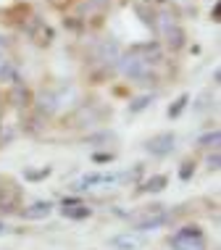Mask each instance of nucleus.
Wrapping results in <instances>:
<instances>
[{"instance_id": "obj_30", "label": "nucleus", "mask_w": 221, "mask_h": 250, "mask_svg": "<svg viewBox=\"0 0 221 250\" xmlns=\"http://www.w3.org/2000/svg\"><path fill=\"white\" fill-rule=\"evenodd\" d=\"M3 179H5V177H0V185H3Z\"/></svg>"}, {"instance_id": "obj_17", "label": "nucleus", "mask_w": 221, "mask_h": 250, "mask_svg": "<svg viewBox=\"0 0 221 250\" xmlns=\"http://www.w3.org/2000/svg\"><path fill=\"white\" fill-rule=\"evenodd\" d=\"M166 185H169V177H166V174H153L150 179H145L142 185H140L137 192H161Z\"/></svg>"}, {"instance_id": "obj_7", "label": "nucleus", "mask_w": 221, "mask_h": 250, "mask_svg": "<svg viewBox=\"0 0 221 250\" xmlns=\"http://www.w3.org/2000/svg\"><path fill=\"white\" fill-rule=\"evenodd\" d=\"M24 32L29 35V40L35 45H50L53 42V29L42 21L40 16H32L29 21L24 24Z\"/></svg>"}, {"instance_id": "obj_21", "label": "nucleus", "mask_w": 221, "mask_h": 250, "mask_svg": "<svg viewBox=\"0 0 221 250\" xmlns=\"http://www.w3.org/2000/svg\"><path fill=\"white\" fill-rule=\"evenodd\" d=\"M150 103H153V95H150V92H147V95H140V98H135V100L129 103V113H140V111H145V108L150 105Z\"/></svg>"}, {"instance_id": "obj_1", "label": "nucleus", "mask_w": 221, "mask_h": 250, "mask_svg": "<svg viewBox=\"0 0 221 250\" xmlns=\"http://www.w3.org/2000/svg\"><path fill=\"white\" fill-rule=\"evenodd\" d=\"M166 242L171 250H208V240H205V232L200 224H184L182 229L169 234Z\"/></svg>"}, {"instance_id": "obj_20", "label": "nucleus", "mask_w": 221, "mask_h": 250, "mask_svg": "<svg viewBox=\"0 0 221 250\" xmlns=\"http://www.w3.org/2000/svg\"><path fill=\"white\" fill-rule=\"evenodd\" d=\"M187 103H190V95H187V92H182V95H179V98L169 105V119H177L179 113H182L184 108H187Z\"/></svg>"}, {"instance_id": "obj_19", "label": "nucleus", "mask_w": 221, "mask_h": 250, "mask_svg": "<svg viewBox=\"0 0 221 250\" xmlns=\"http://www.w3.org/2000/svg\"><path fill=\"white\" fill-rule=\"evenodd\" d=\"M219 143H221L219 129H211V132H205L203 137H198V147H213V150H219Z\"/></svg>"}, {"instance_id": "obj_4", "label": "nucleus", "mask_w": 221, "mask_h": 250, "mask_svg": "<svg viewBox=\"0 0 221 250\" xmlns=\"http://www.w3.org/2000/svg\"><path fill=\"white\" fill-rule=\"evenodd\" d=\"M21 195H24L21 187H19L13 179L5 177L3 185H0V216L16 213L19 208H21Z\"/></svg>"}, {"instance_id": "obj_11", "label": "nucleus", "mask_w": 221, "mask_h": 250, "mask_svg": "<svg viewBox=\"0 0 221 250\" xmlns=\"http://www.w3.org/2000/svg\"><path fill=\"white\" fill-rule=\"evenodd\" d=\"M121 45L116 42V40H105V42H100L98 45V50H95V61L98 63H103V66H116L119 63V58H121Z\"/></svg>"}, {"instance_id": "obj_27", "label": "nucleus", "mask_w": 221, "mask_h": 250, "mask_svg": "<svg viewBox=\"0 0 221 250\" xmlns=\"http://www.w3.org/2000/svg\"><path fill=\"white\" fill-rule=\"evenodd\" d=\"M11 42H8V37H3L0 35V56H11Z\"/></svg>"}, {"instance_id": "obj_23", "label": "nucleus", "mask_w": 221, "mask_h": 250, "mask_svg": "<svg viewBox=\"0 0 221 250\" xmlns=\"http://www.w3.org/2000/svg\"><path fill=\"white\" fill-rule=\"evenodd\" d=\"M192 174H195V161H184L182 168H179V179H182V182H190Z\"/></svg>"}, {"instance_id": "obj_9", "label": "nucleus", "mask_w": 221, "mask_h": 250, "mask_svg": "<svg viewBox=\"0 0 221 250\" xmlns=\"http://www.w3.org/2000/svg\"><path fill=\"white\" fill-rule=\"evenodd\" d=\"M32 105L37 108V113L42 119H48V116H53V113H58V108H61L63 103H61V98H58L53 90H45V92H40V95L32 100Z\"/></svg>"}, {"instance_id": "obj_13", "label": "nucleus", "mask_w": 221, "mask_h": 250, "mask_svg": "<svg viewBox=\"0 0 221 250\" xmlns=\"http://www.w3.org/2000/svg\"><path fill=\"white\" fill-rule=\"evenodd\" d=\"M50 213H53L50 200H35V203H29V206H24L21 211H19V216H21L24 221H42V219H48Z\"/></svg>"}, {"instance_id": "obj_18", "label": "nucleus", "mask_w": 221, "mask_h": 250, "mask_svg": "<svg viewBox=\"0 0 221 250\" xmlns=\"http://www.w3.org/2000/svg\"><path fill=\"white\" fill-rule=\"evenodd\" d=\"M98 119H100L98 111H87V108H79V111L71 116V121H74L71 126H90V124H95Z\"/></svg>"}, {"instance_id": "obj_29", "label": "nucleus", "mask_w": 221, "mask_h": 250, "mask_svg": "<svg viewBox=\"0 0 221 250\" xmlns=\"http://www.w3.org/2000/svg\"><path fill=\"white\" fill-rule=\"evenodd\" d=\"M5 232H8V227H5L3 221H0V234H5Z\"/></svg>"}, {"instance_id": "obj_26", "label": "nucleus", "mask_w": 221, "mask_h": 250, "mask_svg": "<svg viewBox=\"0 0 221 250\" xmlns=\"http://www.w3.org/2000/svg\"><path fill=\"white\" fill-rule=\"evenodd\" d=\"M113 158H116L113 153H95L92 155V161H98V164H111Z\"/></svg>"}, {"instance_id": "obj_14", "label": "nucleus", "mask_w": 221, "mask_h": 250, "mask_svg": "<svg viewBox=\"0 0 221 250\" xmlns=\"http://www.w3.org/2000/svg\"><path fill=\"white\" fill-rule=\"evenodd\" d=\"M129 53H135L137 58H142L147 66H150V63H161V58H163V53H161V45H158V42H140V45H132Z\"/></svg>"}, {"instance_id": "obj_6", "label": "nucleus", "mask_w": 221, "mask_h": 250, "mask_svg": "<svg viewBox=\"0 0 221 250\" xmlns=\"http://www.w3.org/2000/svg\"><path fill=\"white\" fill-rule=\"evenodd\" d=\"M116 182H119V174H84V177H79L77 182H71L69 190L71 192H87L98 185L111 187V185H116Z\"/></svg>"}, {"instance_id": "obj_12", "label": "nucleus", "mask_w": 221, "mask_h": 250, "mask_svg": "<svg viewBox=\"0 0 221 250\" xmlns=\"http://www.w3.org/2000/svg\"><path fill=\"white\" fill-rule=\"evenodd\" d=\"M61 213L66 216V219H71V221H82V219H90L92 216V208L87 206V203L77 200V198H63Z\"/></svg>"}, {"instance_id": "obj_5", "label": "nucleus", "mask_w": 221, "mask_h": 250, "mask_svg": "<svg viewBox=\"0 0 221 250\" xmlns=\"http://www.w3.org/2000/svg\"><path fill=\"white\" fill-rule=\"evenodd\" d=\"M174 147H177V134L174 132H158L145 143V150L150 155H156V158H163V155L174 153Z\"/></svg>"}, {"instance_id": "obj_8", "label": "nucleus", "mask_w": 221, "mask_h": 250, "mask_svg": "<svg viewBox=\"0 0 221 250\" xmlns=\"http://www.w3.org/2000/svg\"><path fill=\"white\" fill-rule=\"evenodd\" d=\"M108 248L113 250H142L145 248V237L140 232H119L113 234V237H108Z\"/></svg>"}, {"instance_id": "obj_2", "label": "nucleus", "mask_w": 221, "mask_h": 250, "mask_svg": "<svg viewBox=\"0 0 221 250\" xmlns=\"http://www.w3.org/2000/svg\"><path fill=\"white\" fill-rule=\"evenodd\" d=\"M116 66L126 79H135V82H140V84H156L158 82V77L153 74V69L142 58H137L135 53H121V58H119Z\"/></svg>"}, {"instance_id": "obj_22", "label": "nucleus", "mask_w": 221, "mask_h": 250, "mask_svg": "<svg viewBox=\"0 0 221 250\" xmlns=\"http://www.w3.org/2000/svg\"><path fill=\"white\" fill-rule=\"evenodd\" d=\"M50 174H53V166H42V168H37V171H24V179L26 182H40V179L50 177Z\"/></svg>"}, {"instance_id": "obj_15", "label": "nucleus", "mask_w": 221, "mask_h": 250, "mask_svg": "<svg viewBox=\"0 0 221 250\" xmlns=\"http://www.w3.org/2000/svg\"><path fill=\"white\" fill-rule=\"evenodd\" d=\"M32 100H35V95H32V90H29L24 82L11 84V90H8V103H11L13 108H29Z\"/></svg>"}, {"instance_id": "obj_28", "label": "nucleus", "mask_w": 221, "mask_h": 250, "mask_svg": "<svg viewBox=\"0 0 221 250\" xmlns=\"http://www.w3.org/2000/svg\"><path fill=\"white\" fill-rule=\"evenodd\" d=\"M219 16H221V3L216 0V3H213V11H211V19H213V21H219Z\"/></svg>"}, {"instance_id": "obj_24", "label": "nucleus", "mask_w": 221, "mask_h": 250, "mask_svg": "<svg viewBox=\"0 0 221 250\" xmlns=\"http://www.w3.org/2000/svg\"><path fill=\"white\" fill-rule=\"evenodd\" d=\"M13 137H16V129H13L11 124H5V132H0V147H5Z\"/></svg>"}, {"instance_id": "obj_3", "label": "nucleus", "mask_w": 221, "mask_h": 250, "mask_svg": "<svg viewBox=\"0 0 221 250\" xmlns=\"http://www.w3.org/2000/svg\"><path fill=\"white\" fill-rule=\"evenodd\" d=\"M161 37H163L166 48H169L171 53H179L187 42V32L174 21L171 16H161Z\"/></svg>"}, {"instance_id": "obj_16", "label": "nucleus", "mask_w": 221, "mask_h": 250, "mask_svg": "<svg viewBox=\"0 0 221 250\" xmlns=\"http://www.w3.org/2000/svg\"><path fill=\"white\" fill-rule=\"evenodd\" d=\"M16 82H21L16 61L11 56H0V84H16Z\"/></svg>"}, {"instance_id": "obj_10", "label": "nucleus", "mask_w": 221, "mask_h": 250, "mask_svg": "<svg viewBox=\"0 0 221 250\" xmlns=\"http://www.w3.org/2000/svg\"><path fill=\"white\" fill-rule=\"evenodd\" d=\"M171 221H174V213H169V211H161V213L145 216V219H137V221H135V229H132V232H140V234H145V232H153V229L169 227Z\"/></svg>"}, {"instance_id": "obj_25", "label": "nucleus", "mask_w": 221, "mask_h": 250, "mask_svg": "<svg viewBox=\"0 0 221 250\" xmlns=\"http://www.w3.org/2000/svg\"><path fill=\"white\" fill-rule=\"evenodd\" d=\"M205 164H208V171H219V164H221L219 150H213V153L208 155V161H205Z\"/></svg>"}]
</instances>
